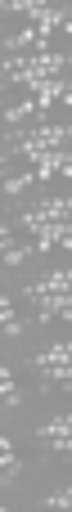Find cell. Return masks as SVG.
Here are the masks:
<instances>
[{
	"instance_id": "6da1fadb",
	"label": "cell",
	"mask_w": 72,
	"mask_h": 512,
	"mask_svg": "<svg viewBox=\"0 0 72 512\" xmlns=\"http://www.w3.org/2000/svg\"><path fill=\"white\" fill-rule=\"evenodd\" d=\"M68 337H50L41 351H32L23 360V369L36 378V396H50V391H68Z\"/></svg>"
},
{
	"instance_id": "7a4b0ae2",
	"label": "cell",
	"mask_w": 72,
	"mask_h": 512,
	"mask_svg": "<svg viewBox=\"0 0 72 512\" xmlns=\"http://www.w3.org/2000/svg\"><path fill=\"white\" fill-rule=\"evenodd\" d=\"M27 441L36 445V450H45L54 463H63L68 459V450H72V414L68 409H50V414L41 418V423H32V432H27Z\"/></svg>"
},
{
	"instance_id": "3957f363",
	"label": "cell",
	"mask_w": 72,
	"mask_h": 512,
	"mask_svg": "<svg viewBox=\"0 0 72 512\" xmlns=\"http://www.w3.org/2000/svg\"><path fill=\"white\" fill-rule=\"evenodd\" d=\"M68 207H72V198H68V194H50V198H45V203L27 207V212L18 216V230H23V234H32L36 225H45V221H63V216H68Z\"/></svg>"
},
{
	"instance_id": "277c9868",
	"label": "cell",
	"mask_w": 72,
	"mask_h": 512,
	"mask_svg": "<svg viewBox=\"0 0 72 512\" xmlns=\"http://www.w3.org/2000/svg\"><path fill=\"white\" fill-rule=\"evenodd\" d=\"M0 459H5V490L9 495H18L23 490V472H27V459H23V450H18V441H14V432L0 441Z\"/></svg>"
},
{
	"instance_id": "5b68a950",
	"label": "cell",
	"mask_w": 72,
	"mask_h": 512,
	"mask_svg": "<svg viewBox=\"0 0 72 512\" xmlns=\"http://www.w3.org/2000/svg\"><path fill=\"white\" fill-rule=\"evenodd\" d=\"M0 315H5V333H9V346H23V333H27V319H23V310H18V297L14 292H5L0 297Z\"/></svg>"
},
{
	"instance_id": "8992f818",
	"label": "cell",
	"mask_w": 72,
	"mask_h": 512,
	"mask_svg": "<svg viewBox=\"0 0 72 512\" xmlns=\"http://www.w3.org/2000/svg\"><path fill=\"white\" fill-rule=\"evenodd\" d=\"M36 508H41V512H72V486H68V477H54L50 486H45V495L36 499Z\"/></svg>"
},
{
	"instance_id": "52a82bcc",
	"label": "cell",
	"mask_w": 72,
	"mask_h": 512,
	"mask_svg": "<svg viewBox=\"0 0 72 512\" xmlns=\"http://www.w3.org/2000/svg\"><path fill=\"white\" fill-rule=\"evenodd\" d=\"M0 239H5V265H9V274H18L27 256H36L32 243L18 239V225H5V230H0Z\"/></svg>"
},
{
	"instance_id": "ba28073f",
	"label": "cell",
	"mask_w": 72,
	"mask_h": 512,
	"mask_svg": "<svg viewBox=\"0 0 72 512\" xmlns=\"http://www.w3.org/2000/svg\"><path fill=\"white\" fill-rule=\"evenodd\" d=\"M0 387H5V409H9V418H23V382H18V369L14 364H5L0 369Z\"/></svg>"
},
{
	"instance_id": "9c48e42d",
	"label": "cell",
	"mask_w": 72,
	"mask_h": 512,
	"mask_svg": "<svg viewBox=\"0 0 72 512\" xmlns=\"http://www.w3.org/2000/svg\"><path fill=\"white\" fill-rule=\"evenodd\" d=\"M5 512H14V504H9V508H5Z\"/></svg>"
}]
</instances>
